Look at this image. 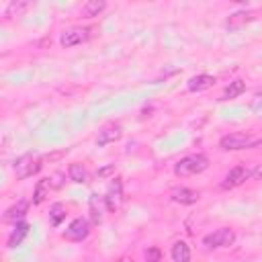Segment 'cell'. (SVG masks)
<instances>
[{"instance_id":"obj_1","label":"cell","mask_w":262,"mask_h":262,"mask_svg":"<svg viewBox=\"0 0 262 262\" xmlns=\"http://www.w3.org/2000/svg\"><path fill=\"white\" fill-rule=\"evenodd\" d=\"M209 168V158L205 154H190V156H184L182 160L176 162L174 166V174L180 176V178H186V176H194V174H201Z\"/></svg>"},{"instance_id":"obj_2","label":"cell","mask_w":262,"mask_h":262,"mask_svg":"<svg viewBox=\"0 0 262 262\" xmlns=\"http://www.w3.org/2000/svg\"><path fill=\"white\" fill-rule=\"evenodd\" d=\"M256 137H252L250 133H244V131H235V133H229V135H223L219 139V147L223 151H235V149H252Z\"/></svg>"},{"instance_id":"obj_3","label":"cell","mask_w":262,"mask_h":262,"mask_svg":"<svg viewBox=\"0 0 262 262\" xmlns=\"http://www.w3.org/2000/svg\"><path fill=\"white\" fill-rule=\"evenodd\" d=\"M43 162L37 154H23L20 158H16L14 162V172H16V178H29L33 174H37L41 170Z\"/></svg>"},{"instance_id":"obj_4","label":"cell","mask_w":262,"mask_h":262,"mask_svg":"<svg viewBox=\"0 0 262 262\" xmlns=\"http://www.w3.org/2000/svg\"><path fill=\"white\" fill-rule=\"evenodd\" d=\"M233 242H235V233H233V229H229V227H219V229H215L213 233H209V235L203 237V244H205L209 250H215V248H229Z\"/></svg>"},{"instance_id":"obj_5","label":"cell","mask_w":262,"mask_h":262,"mask_svg":"<svg viewBox=\"0 0 262 262\" xmlns=\"http://www.w3.org/2000/svg\"><path fill=\"white\" fill-rule=\"evenodd\" d=\"M90 235V223L84 217H76L63 231V237L70 242H82Z\"/></svg>"},{"instance_id":"obj_6","label":"cell","mask_w":262,"mask_h":262,"mask_svg":"<svg viewBox=\"0 0 262 262\" xmlns=\"http://www.w3.org/2000/svg\"><path fill=\"white\" fill-rule=\"evenodd\" d=\"M88 37H90V29L88 27H72V29H66L61 33L59 43H61V47H74V45L84 43Z\"/></svg>"},{"instance_id":"obj_7","label":"cell","mask_w":262,"mask_h":262,"mask_svg":"<svg viewBox=\"0 0 262 262\" xmlns=\"http://www.w3.org/2000/svg\"><path fill=\"white\" fill-rule=\"evenodd\" d=\"M123 203V182L121 178H113V182L108 184L106 188V194H104V205L108 211H117Z\"/></svg>"},{"instance_id":"obj_8","label":"cell","mask_w":262,"mask_h":262,"mask_svg":"<svg viewBox=\"0 0 262 262\" xmlns=\"http://www.w3.org/2000/svg\"><path fill=\"white\" fill-rule=\"evenodd\" d=\"M250 176H252V170H248L246 166H235L233 170H229V172L225 174V178H223V182H221V188H223V190L235 188V186H239L242 182H246Z\"/></svg>"},{"instance_id":"obj_9","label":"cell","mask_w":262,"mask_h":262,"mask_svg":"<svg viewBox=\"0 0 262 262\" xmlns=\"http://www.w3.org/2000/svg\"><path fill=\"white\" fill-rule=\"evenodd\" d=\"M121 135H123L121 125H119V123H108V125H104V127L98 131L96 143H98V145H108V143H115L117 139H121Z\"/></svg>"},{"instance_id":"obj_10","label":"cell","mask_w":262,"mask_h":262,"mask_svg":"<svg viewBox=\"0 0 262 262\" xmlns=\"http://www.w3.org/2000/svg\"><path fill=\"white\" fill-rule=\"evenodd\" d=\"M27 211H29V201H25V199H20V201H16L12 207H8L6 209V213H4V221L6 223H20L23 219H25V215H27Z\"/></svg>"},{"instance_id":"obj_11","label":"cell","mask_w":262,"mask_h":262,"mask_svg":"<svg viewBox=\"0 0 262 262\" xmlns=\"http://www.w3.org/2000/svg\"><path fill=\"white\" fill-rule=\"evenodd\" d=\"M199 199H201V192L194 188H188V186H180V188L172 190V201H176L180 205H194Z\"/></svg>"},{"instance_id":"obj_12","label":"cell","mask_w":262,"mask_h":262,"mask_svg":"<svg viewBox=\"0 0 262 262\" xmlns=\"http://www.w3.org/2000/svg\"><path fill=\"white\" fill-rule=\"evenodd\" d=\"M215 84V78L209 76V74H199V76H192L188 80V90L190 92H203L207 88H211Z\"/></svg>"},{"instance_id":"obj_13","label":"cell","mask_w":262,"mask_h":262,"mask_svg":"<svg viewBox=\"0 0 262 262\" xmlns=\"http://www.w3.org/2000/svg\"><path fill=\"white\" fill-rule=\"evenodd\" d=\"M104 201L98 196V194H92L90 196V219H92V223L94 225H98V223H102V217H104V207L106 205H102Z\"/></svg>"},{"instance_id":"obj_14","label":"cell","mask_w":262,"mask_h":262,"mask_svg":"<svg viewBox=\"0 0 262 262\" xmlns=\"http://www.w3.org/2000/svg\"><path fill=\"white\" fill-rule=\"evenodd\" d=\"M27 233H29V223H25V221L16 223V225H14V229H12V231H10V235H8L6 246H8V248H16V246L27 237Z\"/></svg>"},{"instance_id":"obj_15","label":"cell","mask_w":262,"mask_h":262,"mask_svg":"<svg viewBox=\"0 0 262 262\" xmlns=\"http://www.w3.org/2000/svg\"><path fill=\"white\" fill-rule=\"evenodd\" d=\"M172 260L174 262H190V248L186 242H176L172 246Z\"/></svg>"},{"instance_id":"obj_16","label":"cell","mask_w":262,"mask_h":262,"mask_svg":"<svg viewBox=\"0 0 262 262\" xmlns=\"http://www.w3.org/2000/svg\"><path fill=\"white\" fill-rule=\"evenodd\" d=\"M49 188H51V180L49 178L39 180L37 186H35V192H33V203L35 205H41L45 201V196H49Z\"/></svg>"},{"instance_id":"obj_17","label":"cell","mask_w":262,"mask_h":262,"mask_svg":"<svg viewBox=\"0 0 262 262\" xmlns=\"http://www.w3.org/2000/svg\"><path fill=\"white\" fill-rule=\"evenodd\" d=\"M104 8H106V2H102V0H90V2H86L82 6V14L86 18H92V16H98Z\"/></svg>"},{"instance_id":"obj_18","label":"cell","mask_w":262,"mask_h":262,"mask_svg":"<svg viewBox=\"0 0 262 262\" xmlns=\"http://www.w3.org/2000/svg\"><path fill=\"white\" fill-rule=\"evenodd\" d=\"M68 176H70V180L76 182V184H82V182H86V178H88L86 168H84L82 164H72V166L68 168Z\"/></svg>"},{"instance_id":"obj_19","label":"cell","mask_w":262,"mask_h":262,"mask_svg":"<svg viewBox=\"0 0 262 262\" xmlns=\"http://www.w3.org/2000/svg\"><path fill=\"white\" fill-rule=\"evenodd\" d=\"M63 219H66V207H63L61 203H55V205L49 209V221H51L53 227H57Z\"/></svg>"},{"instance_id":"obj_20","label":"cell","mask_w":262,"mask_h":262,"mask_svg":"<svg viewBox=\"0 0 262 262\" xmlns=\"http://www.w3.org/2000/svg\"><path fill=\"white\" fill-rule=\"evenodd\" d=\"M246 90V84L242 82V80H233V82H229V86L225 88V92H223V98H237L242 92Z\"/></svg>"},{"instance_id":"obj_21","label":"cell","mask_w":262,"mask_h":262,"mask_svg":"<svg viewBox=\"0 0 262 262\" xmlns=\"http://www.w3.org/2000/svg\"><path fill=\"white\" fill-rule=\"evenodd\" d=\"M27 6H29L27 2H10V4L6 6V12H4V14H6V18L18 16V14H20V12H23V10L27 8Z\"/></svg>"},{"instance_id":"obj_22","label":"cell","mask_w":262,"mask_h":262,"mask_svg":"<svg viewBox=\"0 0 262 262\" xmlns=\"http://www.w3.org/2000/svg\"><path fill=\"white\" fill-rule=\"evenodd\" d=\"M145 260H147V262H162V250L156 248V246L147 248V250H145Z\"/></svg>"},{"instance_id":"obj_23","label":"cell","mask_w":262,"mask_h":262,"mask_svg":"<svg viewBox=\"0 0 262 262\" xmlns=\"http://www.w3.org/2000/svg\"><path fill=\"white\" fill-rule=\"evenodd\" d=\"M250 108H252L254 113H260V111H262V92H258V94L252 98V102H250Z\"/></svg>"},{"instance_id":"obj_24","label":"cell","mask_w":262,"mask_h":262,"mask_svg":"<svg viewBox=\"0 0 262 262\" xmlns=\"http://www.w3.org/2000/svg\"><path fill=\"white\" fill-rule=\"evenodd\" d=\"M113 172H115V166L111 164V166L100 168V170H98V176H100V178H104V176H108V174H113Z\"/></svg>"},{"instance_id":"obj_25","label":"cell","mask_w":262,"mask_h":262,"mask_svg":"<svg viewBox=\"0 0 262 262\" xmlns=\"http://www.w3.org/2000/svg\"><path fill=\"white\" fill-rule=\"evenodd\" d=\"M250 178H254V180H260L262 178V164H258L254 170H252V176Z\"/></svg>"},{"instance_id":"obj_26","label":"cell","mask_w":262,"mask_h":262,"mask_svg":"<svg viewBox=\"0 0 262 262\" xmlns=\"http://www.w3.org/2000/svg\"><path fill=\"white\" fill-rule=\"evenodd\" d=\"M115 262H133V258H129V256H121V258L115 260Z\"/></svg>"}]
</instances>
